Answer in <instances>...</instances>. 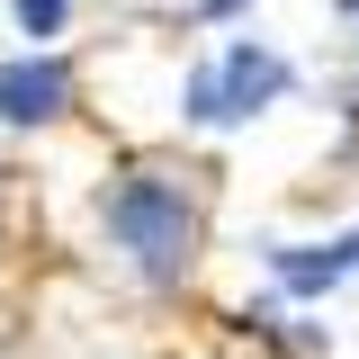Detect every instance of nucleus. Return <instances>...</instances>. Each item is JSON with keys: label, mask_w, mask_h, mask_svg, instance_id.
<instances>
[{"label": "nucleus", "mask_w": 359, "mask_h": 359, "mask_svg": "<svg viewBox=\"0 0 359 359\" xmlns=\"http://www.w3.org/2000/svg\"><path fill=\"white\" fill-rule=\"evenodd\" d=\"M63 99H72V72H63L54 54L0 63V117H9V126H45V117H63Z\"/></svg>", "instance_id": "7ed1b4c3"}, {"label": "nucleus", "mask_w": 359, "mask_h": 359, "mask_svg": "<svg viewBox=\"0 0 359 359\" xmlns=\"http://www.w3.org/2000/svg\"><path fill=\"white\" fill-rule=\"evenodd\" d=\"M63 9H72V0H18V27H27V36H54Z\"/></svg>", "instance_id": "39448f33"}, {"label": "nucleus", "mask_w": 359, "mask_h": 359, "mask_svg": "<svg viewBox=\"0 0 359 359\" xmlns=\"http://www.w3.org/2000/svg\"><path fill=\"white\" fill-rule=\"evenodd\" d=\"M207 9H243V0H207Z\"/></svg>", "instance_id": "423d86ee"}, {"label": "nucleus", "mask_w": 359, "mask_h": 359, "mask_svg": "<svg viewBox=\"0 0 359 359\" xmlns=\"http://www.w3.org/2000/svg\"><path fill=\"white\" fill-rule=\"evenodd\" d=\"M351 269V243H332V252H278V278L287 287H332Z\"/></svg>", "instance_id": "20e7f679"}, {"label": "nucleus", "mask_w": 359, "mask_h": 359, "mask_svg": "<svg viewBox=\"0 0 359 359\" xmlns=\"http://www.w3.org/2000/svg\"><path fill=\"white\" fill-rule=\"evenodd\" d=\"M108 233L135 252L144 278H180L189 269V243H198V216H189V198H180L171 180H126L108 198Z\"/></svg>", "instance_id": "f257e3e1"}, {"label": "nucleus", "mask_w": 359, "mask_h": 359, "mask_svg": "<svg viewBox=\"0 0 359 359\" xmlns=\"http://www.w3.org/2000/svg\"><path fill=\"white\" fill-rule=\"evenodd\" d=\"M278 90H287V63H278L269 45H233L224 63H207V72L189 81V117H198V126H224V117H252Z\"/></svg>", "instance_id": "f03ea898"}]
</instances>
